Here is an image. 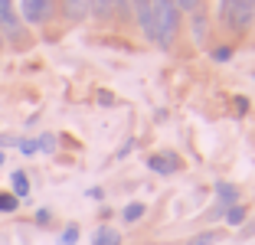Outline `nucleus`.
Returning <instances> with one entry per match:
<instances>
[{"instance_id":"6e6552de","label":"nucleus","mask_w":255,"mask_h":245,"mask_svg":"<svg viewBox=\"0 0 255 245\" xmlns=\"http://www.w3.org/2000/svg\"><path fill=\"white\" fill-rule=\"evenodd\" d=\"M59 10L66 23H82L89 20V0H59Z\"/></svg>"},{"instance_id":"c85d7f7f","label":"nucleus","mask_w":255,"mask_h":245,"mask_svg":"<svg viewBox=\"0 0 255 245\" xmlns=\"http://www.w3.org/2000/svg\"><path fill=\"white\" fill-rule=\"evenodd\" d=\"M246 236H255V223H252V226H246Z\"/></svg>"},{"instance_id":"dca6fc26","label":"nucleus","mask_w":255,"mask_h":245,"mask_svg":"<svg viewBox=\"0 0 255 245\" xmlns=\"http://www.w3.org/2000/svg\"><path fill=\"white\" fill-rule=\"evenodd\" d=\"M79 239H82V229H79V223H69L66 229L59 232V245H79Z\"/></svg>"},{"instance_id":"4be33fe9","label":"nucleus","mask_w":255,"mask_h":245,"mask_svg":"<svg viewBox=\"0 0 255 245\" xmlns=\"http://www.w3.org/2000/svg\"><path fill=\"white\" fill-rule=\"evenodd\" d=\"M177 7H180V13H193L203 7V0H177Z\"/></svg>"},{"instance_id":"20e7f679","label":"nucleus","mask_w":255,"mask_h":245,"mask_svg":"<svg viewBox=\"0 0 255 245\" xmlns=\"http://www.w3.org/2000/svg\"><path fill=\"white\" fill-rule=\"evenodd\" d=\"M20 20L23 26H46L59 13V0H20Z\"/></svg>"},{"instance_id":"b1692460","label":"nucleus","mask_w":255,"mask_h":245,"mask_svg":"<svg viewBox=\"0 0 255 245\" xmlns=\"http://www.w3.org/2000/svg\"><path fill=\"white\" fill-rule=\"evenodd\" d=\"M49 223H53V209H36V226H43V229H46Z\"/></svg>"},{"instance_id":"c756f323","label":"nucleus","mask_w":255,"mask_h":245,"mask_svg":"<svg viewBox=\"0 0 255 245\" xmlns=\"http://www.w3.org/2000/svg\"><path fill=\"white\" fill-rule=\"evenodd\" d=\"M3 163H7V154H3V150H0V167H3Z\"/></svg>"},{"instance_id":"2f4dec72","label":"nucleus","mask_w":255,"mask_h":245,"mask_svg":"<svg viewBox=\"0 0 255 245\" xmlns=\"http://www.w3.org/2000/svg\"><path fill=\"white\" fill-rule=\"evenodd\" d=\"M252 79H255V72H252Z\"/></svg>"},{"instance_id":"393cba45","label":"nucleus","mask_w":255,"mask_h":245,"mask_svg":"<svg viewBox=\"0 0 255 245\" xmlns=\"http://www.w3.org/2000/svg\"><path fill=\"white\" fill-rule=\"evenodd\" d=\"M16 141H20L16 134H0V150L3 147H16Z\"/></svg>"},{"instance_id":"2eb2a0df","label":"nucleus","mask_w":255,"mask_h":245,"mask_svg":"<svg viewBox=\"0 0 255 245\" xmlns=\"http://www.w3.org/2000/svg\"><path fill=\"white\" fill-rule=\"evenodd\" d=\"M56 147H59V137H56V134H39L36 137V150L39 154H56Z\"/></svg>"},{"instance_id":"39448f33","label":"nucleus","mask_w":255,"mask_h":245,"mask_svg":"<svg viewBox=\"0 0 255 245\" xmlns=\"http://www.w3.org/2000/svg\"><path fill=\"white\" fill-rule=\"evenodd\" d=\"M131 20L137 23V30L144 33L147 43L157 39V30H154V3L150 0H131Z\"/></svg>"},{"instance_id":"412c9836","label":"nucleus","mask_w":255,"mask_h":245,"mask_svg":"<svg viewBox=\"0 0 255 245\" xmlns=\"http://www.w3.org/2000/svg\"><path fill=\"white\" fill-rule=\"evenodd\" d=\"M16 150H20L23 157H33V154H39V150H36V137H20V141H16Z\"/></svg>"},{"instance_id":"1a4fd4ad","label":"nucleus","mask_w":255,"mask_h":245,"mask_svg":"<svg viewBox=\"0 0 255 245\" xmlns=\"http://www.w3.org/2000/svg\"><path fill=\"white\" fill-rule=\"evenodd\" d=\"M190 30H193V39L200 46L210 39V16H206V10H203V7L190 13Z\"/></svg>"},{"instance_id":"9b49d317","label":"nucleus","mask_w":255,"mask_h":245,"mask_svg":"<svg viewBox=\"0 0 255 245\" xmlns=\"http://www.w3.org/2000/svg\"><path fill=\"white\" fill-rule=\"evenodd\" d=\"M125 239H121V232L115 229V226H98L95 232H92V245H121Z\"/></svg>"},{"instance_id":"7c9ffc66","label":"nucleus","mask_w":255,"mask_h":245,"mask_svg":"<svg viewBox=\"0 0 255 245\" xmlns=\"http://www.w3.org/2000/svg\"><path fill=\"white\" fill-rule=\"evenodd\" d=\"M3 46H7V43H3V33H0V49H3Z\"/></svg>"},{"instance_id":"f257e3e1","label":"nucleus","mask_w":255,"mask_h":245,"mask_svg":"<svg viewBox=\"0 0 255 245\" xmlns=\"http://www.w3.org/2000/svg\"><path fill=\"white\" fill-rule=\"evenodd\" d=\"M216 20L226 33L246 36L255 23V0H219L216 3Z\"/></svg>"},{"instance_id":"4468645a","label":"nucleus","mask_w":255,"mask_h":245,"mask_svg":"<svg viewBox=\"0 0 255 245\" xmlns=\"http://www.w3.org/2000/svg\"><path fill=\"white\" fill-rule=\"evenodd\" d=\"M89 16H95V20H102V23L115 20V7H112V0H89Z\"/></svg>"},{"instance_id":"aec40b11","label":"nucleus","mask_w":255,"mask_h":245,"mask_svg":"<svg viewBox=\"0 0 255 245\" xmlns=\"http://www.w3.org/2000/svg\"><path fill=\"white\" fill-rule=\"evenodd\" d=\"M112 7L121 23H131V0H112Z\"/></svg>"},{"instance_id":"9d476101","label":"nucleus","mask_w":255,"mask_h":245,"mask_svg":"<svg viewBox=\"0 0 255 245\" xmlns=\"http://www.w3.org/2000/svg\"><path fill=\"white\" fill-rule=\"evenodd\" d=\"M10 193H13L16 200H30V177H26V170L10 173Z\"/></svg>"},{"instance_id":"cd10ccee","label":"nucleus","mask_w":255,"mask_h":245,"mask_svg":"<svg viewBox=\"0 0 255 245\" xmlns=\"http://www.w3.org/2000/svg\"><path fill=\"white\" fill-rule=\"evenodd\" d=\"M131 147H134V141H128V144H125V147H121V150H118V157H128V154H131Z\"/></svg>"},{"instance_id":"ddd939ff","label":"nucleus","mask_w":255,"mask_h":245,"mask_svg":"<svg viewBox=\"0 0 255 245\" xmlns=\"http://www.w3.org/2000/svg\"><path fill=\"white\" fill-rule=\"evenodd\" d=\"M144 216H147V206H144L141 200H134V203H128V206L121 209V223H125V226H134V223H141Z\"/></svg>"},{"instance_id":"a211bd4d","label":"nucleus","mask_w":255,"mask_h":245,"mask_svg":"<svg viewBox=\"0 0 255 245\" xmlns=\"http://www.w3.org/2000/svg\"><path fill=\"white\" fill-rule=\"evenodd\" d=\"M16 209H20V200H16L10 190H3V193H0V213L10 216V213H16Z\"/></svg>"},{"instance_id":"0eeeda50","label":"nucleus","mask_w":255,"mask_h":245,"mask_svg":"<svg viewBox=\"0 0 255 245\" xmlns=\"http://www.w3.org/2000/svg\"><path fill=\"white\" fill-rule=\"evenodd\" d=\"M213 193H216V206L223 209V213H226L229 206H236V203H239V196H242V193H239V186L229 183V180H219V183L213 186Z\"/></svg>"},{"instance_id":"f03ea898","label":"nucleus","mask_w":255,"mask_h":245,"mask_svg":"<svg viewBox=\"0 0 255 245\" xmlns=\"http://www.w3.org/2000/svg\"><path fill=\"white\" fill-rule=\"evenodd\" d=\"M154 3V30H157V39L154 43L160 46V49H170L173 43H177V36H180V7H177V0H150Z\"/></svg>"},{"instance_id":"423d86ee","label":"nucleus","mask_w":255,"mask_h":245,"mask_svg":"<svg viewBox=\"0 0 255 245\" xmlns=\"http://www.w3.org/2000/svg\"><path fill=\"white\" fill-rule=\"evenodd\" d=\"M147 170L157 173V177H170V173L180 170V157L177 154H150L147 157Z\"/></svg>"},{"instance_id":"f3484780","label":"nucleus","mask_w":255,"mask_h":245,"mask_svg":"<svg viewBox=\"0 0 255 245\" xmlns=\"http://www.w3.org/2000/svg\"><path fill=\"white\" fill-rule=\"evenodd\" d=\"M233 56H236V46H233V43H223V46H216V49L210 52L213 62H229Z\"/></svg>"},{"instance_id":"7ed1b4c3","label":"nucleus","mask_w":255,"mask_h":245,"mask_svg":"<svg viewBox=\"0 0 255 245\" xmlns=\"http://www.w3.org/2000/svg\"><path fill=\"white\" fill-rule=\"evenodd\" d=\"M0 33H3V43H13V46H26L30 43L26 26H23L20 13H16L13 0H0Z\"/></svg>"},{"instance_id":"5701e85b","label":"nucleus","mask_w":255,"mask_h":245,"mask_svg":"<svg viewBox=\"0 0 255 245\" xmlns=\"http://www.w3.org/2000/svg\"><path fill=\"white\" fill-rule=\"evenodd\" d=\"M233 105H236V115H249V108H252L246 95H236V98H233Z\"/></svg>"},{"instance_id":"f8f14e48","label":"nucleus","mask_w":255,"mask_h":245,"mask_svg":"<svg viewBox=\"0 0 255 245\" xmlns=\"http://www.w3.org/2000/svg\"><path fill=\"white\" fill-rule=\"evenodd\" d=\"M223 223L233 226V229H242V226L249 223V209L242 206V203H236V206H229V209L223 213Z\"/></svg>"},{"instance_id":"a878e982","label":"nucleus","mask_w":255,"mask_h":245,"mask_svg":"<svg viewBox=\"0 0 255 245\" xmlns=\"http://www.w3.org/2000/svg\"><path fill=\"white\" fill-rule=\"evenodd\" d=\"M85 196L95 200V203H102V200H105V190H102V186H92V190H85Z\"/></svg>"},{"instance_id":"bb28decb","label":"nucleus","mask_w":255,"mask_h":245,"mask_svg":"<svg viewBox=\"0 0 255 245\" xmlns=\"http://www.w3.org/2000/svg\"><path fill=\"white\" fill-rule=\"evenodd\" d=\"M98 105L112 108V105H115V95H112V92H98Z\"/></svg>"},{"instance_id":"6ab92c4d","label":"nucleus","mask_w":255,"mask_h":245,"mask_svg":"<svg viewBox=\"0 0 255 245\" xmlns=\"http://www.w3.org/2000/svg\"><path fill=\"white\" fill-rule=\"evenodd\" d=\"M219 242V232H213V229H206V232H196L193 239H190L187 245H216Z\"/></svg>"}]
</instances>
